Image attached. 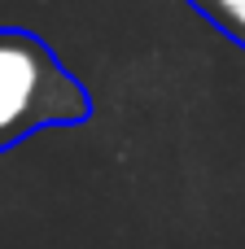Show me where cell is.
I'll use <instances>...</instances> for the list:
<instances>
[{"instance_id": "1", "label": "cell", "mask_w": 245, "mask_h": 249, "mask_svg": "<svg viewBox=\"0 0 245 249\" xmlns=\"http://www.w3.org/2000/svg\"><path fill=\"white\" fill-rule=\"evenodd\" d=\"M88 114L92 92L57 48L26 26H0V153L18 149L35 131L79 127Z\"/></svg>"}, {"instance_id": "2", "label": "cell", "mask_w": 245, "mask_h": 249, "mask_svg": "<svg viewBox=\"0 0 245 249\" xmlns=\"http://www.w3.org/2000/svg\"><path fill=\"white\" fill-rule=\"evenodd\" d=\"M193 13H202L219 35L245 48V0H184Z\"/></svg>"}]
</instances>
